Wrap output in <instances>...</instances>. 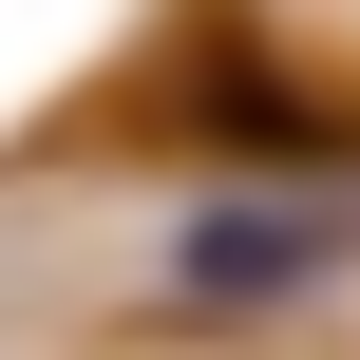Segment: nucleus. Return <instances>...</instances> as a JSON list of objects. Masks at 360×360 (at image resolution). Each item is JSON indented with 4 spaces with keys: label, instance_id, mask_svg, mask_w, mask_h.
Listing matches in <instances>:
<instances>
[{
    "label": "nucleus",
    "instance_id": "f257e3e1",
    "mask_svg": "<svg viewBox=\"0 0 360 360\" xmlns=\"http://www.w3.org/2000/svg\"><path fill=\"white\" fill-rule=\"evenodd\" d=\"M304 266H323V228H285V209H228V228H190V247H171V285H190V304H247V285H304Z\"/></svg>",
    "mask_w": 360,
    "mask_h": 360
}]
</instances>
